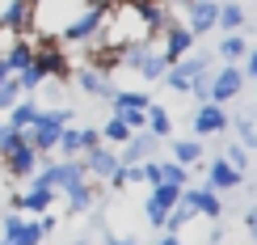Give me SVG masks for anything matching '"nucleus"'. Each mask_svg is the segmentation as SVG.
I'll return each mask as SVG.
<instances>
[{"instance_id":"obj_1","label":"nucleus","mask_w":257,"mask_h":245,"mask_svg":"<svg viewBox=\"0 0 257 245\" xmlns=\"http://www.w3.org/2000/svg\"><path fill=\"white\" fill-rule=\"evenodd\" d=\"M105 9L110 5H97V0H84V5L76 9V17L68 21V26L59 30V38H63V47H76V42H93L101 34V26H105Z\"/></svg>"},{"instance_id":"obj_14","label":"nucleus","mask_w":257,"mask_h":245,"mask_svg":"<svg viewBox=\"0 0 257 245\" xmlns=\"http://www.w3.org/2000/svg\"><path fill=\"white\" fill-rule=\"evenodd\" d=\"M207 186L215 190V195H228V190L244 186V174H240V169H232L223 156H215V161L207 165Z\"/></svg>"},{"instance_id":"obj_3","label":"nucleus","mask_w":257,"mask_h":245,"mask_svg":"<svg viewBox=\"0 0 257 245\" xmlns=\"http://www.w3.org/2000/svg\"><path fill=\"white\" fill-rule=\"evenodd\" d=\"M232 127L228 110H223L219 102H198L194 110H190V131H194V140H207V135H223Z\"/></svg>"},{"instance_id":"obj_27","label":"nucleus","mask_w":257,"mask_h":245,"mask_svg":"<svg viewBox=\"0 0 257 245\" xmlns=\"http://www.w3.org/2000/svg\"><path fill=\"white\" fill-rule=\"evenodd\" d=\"M156 169H160V182H165V186L186 190V182H190V169H186V165H177V161H156Z\"/></svg>"},{"instance_id":"obj_16","label":"nucleus","mask_w":257,"mask_h":245,"mask_svg":"<svg viewBox=\"0 0 257 245\" xmlns=\"http://www.w3.org/2000/svg\"><path fill=\"white\" fill-rule=\"evenodd\" d=\"M34 169H38V152H34L30 144L5 156V174H9V178H21V182H26V178L34 174Z\"/></svg>"},{"instance_id":"obj_9","label":"nucleus","mask_w":257,"mask_h":245,"mask_svg":"<svg viewBox=\"0 0 257 245\" xmlns=\"http://www.w3.org/2000/svg\"><path fill=\"white\" fill-rule=\"evenodd\" d=\"M34 68L42 72V76H68L72 63L68 55H63V42H34Z\"/></svg>"},{"instance_id":"obj_34","label":"nucleus","mask_w":257,"mask_h":245,"mask_svg":"<svg viewBox=\"0 0 257 245\" xmlns=\"http://www.w3.org/2000/svg\"><path fill=\"white\" fill-rule=\"evenodd\" d=\"M240 63H244V68H240V72H244V80H257V47H249V55H244Z\"/></svg>"},{"instance_id":"obj_24","label":"nucleus","mask_w":257,"mask_h":245,"mask_svg":"<svg viewBox=\"0 0 257 245\" xmlns=\"http://www.w3.org/2000/svg\"><path fill=\"white\" fill-rule=\"evenodd\" d=\"M135 68H139V76H144V80H160V76H165V72H169V59L160 55L156 47H148V55L139 59Z\"/></svg>"},{"instance_id":"obj_17","label":"nucleus","mask_w":257,"mask_h":245,"mask_svg":"<svg viewBox=\"0 0 257 245\" xmlns=\"http://www.w3.org/2000/svg\"><path fill=\"white\" fill-rule=\"evenodd\" d=\"M38 110H42V106H38L34 98H21L13 110H9V119H5V123L13 127V131H30V127L38 123Z\"/></svg>"},{"instance_id":"obj_28","label":"nucleus","mask_w":257,"mask_h":245,"mask_svg":"<svg viewBox=\"0 0 257 245\" xmlns=\"http://www.w3.org/2000/svg\"><path fill=\"white\" fill-rule=\"evenodd\" d=\"M194 220H198V211H194V207H190V203H177L173 211H169L165 228H169V232H177V237H181V228H186V224H194Z\"/></svg>"},{"instance_id":"obj_32","label":"nucleus","mask_w":257,"mask_h":245,"mask_svg":"<svg viewBox=\"0 0 257 245\" xmlns=\"http://www.w3.org/2000/svg\"><path fill=\"white\" fill-rule=\"evenodd\" d=\"M21 224H26V216H21V211H5V216H0V237L13 241L17 232H21Z\"/></svg>"},{"instance_id":"obj_7","label":"nucleus","mask_w":257,"mask_h":245,"mask_svg":"<svg viewBox=\"0 0 257 245\" xmlns=\"http://www.w3.org/2000/svg\"><path fill=\"white\" fill-rule=\"evenodd\" d=\"M160 144L165 140H156L152 131H131V140H126L122 152H118V165H148V161H156Z\"/></svg>"},{"instance_id":"obj_38","label":"nucleus","mask_w":257,"mask_h":245,"mask_svg":"<svg viewBox=\"0 0 257 245\" xmlns=\"http://www.w3.org/2000/svg\"><path fill=\"white\" fill-rule=\"evenodd\" d=\"M0 245H13V241H5V237H0Z\"/></svg>"},{"instance_id":"obj_36","label":"nucleus","mask_w":257,"mask_h":245,"mask_svg":"<svg viewBox=\"0 0 257 245\" xmlns=\"http://www.w3.org/2000/svg\"><path fill=\"white\" fill-rule=\"evenodd\" d=\"M156 245H186V241H181V237H177V232H165V237H160Z\"/></svg>"},{"instance_id":"obj_37","label":"nucleus","mask_w":257,"mask_h":245,"mask_svg":"<svg viewBox=\"0 0 257 245\" xmlns=\"http://www.w3.org/2000/svg\"><path fill=\"white\" fill-rule=\"evenodd\" d=\"M110 245H139L135 237H110Z\"/></svg>"},{"instance_id":"obj_18","label":"nucleus","mask_w":257,"mask_h":245,"mask_svg":"<svg viewBox=\"0 0 257 245\" xmlns=\"http://www.w3.org/2000/svg\"><path fill=\"white\" fill-rule=\"evenodd\" d=\"M144 131H152L156 140H173V114H169L160 102H148V127Z\"/></svg>"},{"instance_id":"obj_23","label":"nucleus","mask_w":257,"mask_h":245,"mask_svg":"<svg viewBox=\"0 0 257 245\" xmlns=\"http://www.w3.org/2000/svg\"><path fill=\"white\" fill-rule=\"evenodd\" d=\"M55 148H59V152H63V161H76V156L84 152V135H80V127H63V131H59V140H55Z\"/></svg>"},{"instance_id":"obj_6","label":"nucleus","mask_w":257,"mask_h":245,"mask_svg":"<svg viewBox=\"0 0 257 245\" xmlns=\"http://www.w3.org/2000/svg\"><path fill=\"white\" fill-rule=\"evenodd\" d=\"M177 203H181V190H177V186H165V182H156L152 190H148V203H144V216H148V224H152V228H165L169 211H173Z\"/></svg>"},{"instance_id":"obj_2","label":"nucleus","mask_w":257,"mask_h":245,"mask_svg":"<svg viewBox=\"0 0 257 245\" xmlns=\"http://www.w3.org/2000/svg\"><path fill=\"white\" fill-rule=\"evenodd\" d=\"M72 123V106H59V110H38V123L26 131V144L34 148L38 156H47V152H55V140H59V131Z\"/></svg>"},{"instance_id":"obj_4","label":"nucleus","mask_w":257,"mask_h":245,"mask_svg":"<svg viewBox=\"0 0 257 245\" xmlns=\"http://www.w3.org/2000/svg\"><path fill=\"white\" fill-rule=\"evenodd\" d=\"M240 89H244V72H240V63H223L219 72H211V76H207V102L228 106L232 98H240Z\"/></svg>"},{"instance_id":"obj_30","label":"nucleus","mask_w":257,"mask_h":245,"mask_svg":"<svg viewBox=\"0 0 257 245\" xmlns=\"http://www.w3.org/2000/svg\"><path fill=\"white\" fill-rule=\"evenodd\" d=\"M26 98V93H21V85H17V76H9V80H0V114H9L13 110V106Z\"/></svg>"},{"instance_id":"obj_26","label":"nucleus","mask_w":257,"mask_h":245,"mask_svg":"<svg viewBox=\"0 0 257 245\" xmlns=\"http://www.w3.org/2000/svg\"><path fill=\"white\" fill-rule=\"evenodd\" d=\"M244 55H249L244 34H223V38H219V59H223V63H240Z\"/></svg>"},{"instance_id":"obj_19","label":"nucleus","mask_w":257,"mask_h":245,"mask_svg":"<svg viewBox=\"0 0 257 245\" xmlns=\"http://www.w3.org/2000/svg\"><path fill=\"white\" fill-rule=\"evenodd\" d=\"M63 199H68V211H72V216H84V211L97 203V190H93V182H80V186L63 190Z\"/></svg>"},{"instance_id":"obj_22","label":"nucleus","mask_w":257,"mask_h":245,"mask_svg":"<svg viewBox=\"0 0 257 245\" xmlns=\"http://www.w3.org/2000/svg\"><path fill=\"white\" fill-rule=\"evenodd\" d=\"M169 148H173V161L177 165H198L202 161V144L198 140H190V135H181V140H169Z\"/></svg>"},{"instance_id":"obj_11","label":"nucleus","mask_w":257,"mask_h":245,"mask_svg":"<svg viewBox=\"0 0 257 245\" xmlns=\"http://www.w3.org/2000/svg\"><path fill=\"white\" fill-rule=\"evenodd\" d=\"M181 9H186V21H181V26H186L194 38L215 30V17H219V5H215V0H194V5H181Z\"/></svg>"},{"instance_id":"obj_35","label":"nucleus","mask_w":257,"mask_h":245,"mask_svg":"<svg viewBox=\"0 0 257 245\" xmlns=\"http://www.w3.org/2000/svg\"><path fill=\"white\" fill-rule=\"evenodd\" d=\"M244 228H249V237H253V245H257V203L244 211Z\"/></svg>"},{"instance_id":"obj_20","label":"nucleus","mask_w":257,"mask_h":245,"mask_svg":"<svg viewBox=\"0 0 257 245\" xmlns=\"http://www.w3.org/2000/svg\"><path fill=\"white\" fill-rule=\"evenodd\" d=\"M51 203H55V190H42V186H26V190H21V199H17L21 216H26V211H47Z\"/></svg>"},{"instance_id":"obj_8","label":"nucleus","mask_w":257,"mask_h":245,"mask_svg":"<svg viewBox=\"0 0 257 245\" xmlns=\"http://www.w3.org/2000/svg\"><path fill=\"white\" fill-rule=\"evenodd\" d=\"M181 203H190L202 220H211V224H219V220H223V199L211 186H186V190H181Z\"/></svg>"},{"instance_id":"obj_29","label":"nucleus","mask_w":257,"mask_h":245,"mask_svg":"<svg viewBox=\"0 0 257 245\" xmlns=\"http://www.w3.org/2000/svg\"><path fill=\"white\" fill-rule=\"evenodd\" d=\"M97 135H101L105 144H126V140H131V127H126L118 114H114V119H105V127H101Z\"/></svg>"},{"instance_id":"obj_12","label":"nucleus","mask_w":257,"mask_h":245,"mask_svg":"<svg viewBox=\"0 0 257 245\" xmlns=\"http://www.w3.org/2000/svg\"><path fill=\"white\" fill-rule=\"evenodd\" d=\"M0 59L9 63V72H21L34 63V34H9L5 51H0Z\"/></svg>"},{"instance_id":"obj_21","label":"nucleus","mask_w":257,"mask_h":245,"mask_svg":"<svg viewBox=\"0 0 257 245\" xmlns=\"http://www.w3.org/2000/svg\"><path fill=\"white\" fill-rule=\"evenodd\" d=\"M240 26H244V9L236 5V0L219 5V17H215V30H219V34H240Z\"/></svg>"},{"instance_id":"obj_31","label":"nucleus","mask_w":257,"mask_h":245,"mask_svg":"<svg viewBox=\"0 0 257 245\" xmlns=\"http://www.w3.org/2000/svg\"><path fill=\"white\" fill-rule=\"evenodd\" d=\"M42 237H47V232H42V224H38V220H26V224H21V232L13 237V245H38Z\"/></svg>"},{"instance_id":"obj_15","label":"nucleus","mask_w":257,"mask_h":245,"mask_svg":"<svg viewBox=\"0 0 257 245\" xmlns=\"http://www.w3.org/2000/svg\"><path fill=\"white\" fill-rule=\"evenodd\" d=\"M76 85H80V93H89V98H114V80L105 76L101 68H84V72H76Z\"/></svg>"},{"instance_id":"obj_10","label":"nucleus","mask_w":257,"mask_h":245,"mask_svg":"<svg viewBox=\"0 0 257 245\" xmlns=\"http://www.w3.org/2000/svg\"><path fill=\"white\" fill-rule=\"evenodd\" d=\"M76 161L84 165V174H89V182H93V178H110L114 169H118V152H114L110 144H93V148H84Z\"/></svg>"},{"instance_id":"obj_13","label":"nucleus","mask_w":257,"mask_h":245,"mask_svg":"<svg viewBox=\"0 0 257 245\" xmlns=\"http://www.w3.org/2000/svg\"><path fill=\"white\" fill-rule=\"evenodd\" d=\"M190 51H194V34H190L181 21H173V26L165 30V47H160V55H165V59H169V68H173V63H177V59H186Z\"/></svg>"},{"instance_id":"obj_33","label":"nucleus","mask_w":257,"mask_h":245,"mask_svg":"<svg viewBox=\"0 0 257 245\" xmlns=\"http://www.w3.org/2000/svg\"><path fill=\"white\" fill-rule=\"evenodd\" d=\"M223 161L244 174V165H249V148H244V144H228V148H223Z\"/></svg>"},{"instance_id":"obj_25","label":"nucleus","mask_w":257,"mask_h":245,"mask_svg":"<svg viewBox=\"0 0 257 245\" xmlns=\"http://www.w3.org/2000/svg\"><path fill=\"white\" fill-rule=\"evenodd\" d=\"M114 114H118V110H148V102H152V98H148V93L144 89H114Z\"/></svg>"},{"instance_id":"obj_5","label":"nucleus","mask_w":257,"mask_h":245,"mask_svg":"<svg viewBox=\"0 0 257 245\" xmlns=\"http://www.w3.org/2000/svg\"><path fill=\"white\" fill-rule=\"evenodd\" d=\"M34 17H38V0H5L0 30L5 34H34Z\"/></svg>"}]
</instances>
